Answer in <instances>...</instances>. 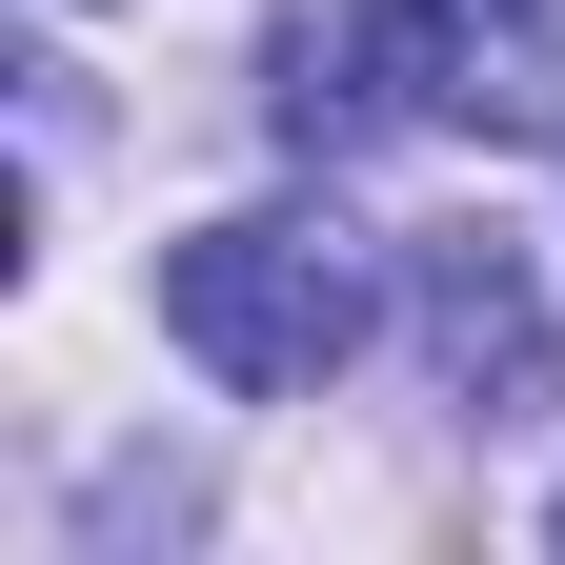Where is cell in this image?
I'll list each match as a JSON object with an SVG mask.
<instances>
[{"mask_svg":"<svg viewBox=\"0 0 565 565\" xmlns=\"http://www.w3.org/2000/svg\"><path fill=\"white\" fill-rule=\"evenodd\" d=\"M545 545H565V505H545Z\"/></svg>","mask_w":565,"mask_h":565,"instance_id":"277c9868","label":"cell"},{"mask_svg":"<svg viewBox=\"0 0 565 565\" xmlns=\"http://www.w3.org/2000/svg\"><path fill=\"white\" fill-rule=\"evenodd\" d=\"M465 21H484V41H565V0H465Z\"/></svg>","mask_w":565,"mask_h":565,"instance_id":"3957f363","label":"cell"},{"mask_svg":"<svg viewBox=\"0 0 565 565\" xmlns=\"http://www.w3.org/2000/svg\"><path fill=\"white\" fill-rule=\"evenodd\" d=\"M364 323H384V282L343 223H303V202H243V223H202L162 243V343L202 384H243V404H303L364 364Z\"/></svg>","mask_w":565,"mask_h":565,"instance_id":"6da1fadb","label":"cell"},{"mask_svg":"<svg viewBox=\"0 0 565 565\" xmlns=\"http://www.w3.org/2000/svg\"><path fill=\"white\" fill-rule=\"evenodd\" d=\"M424 343L465 364V404H484V424H505V404H545V323H525L505 243H424Z\"/></svg>","mask_w":565,"mask_h":565,"instance_id":"7a4b0ae2","label":"cell"}]
</instances>
